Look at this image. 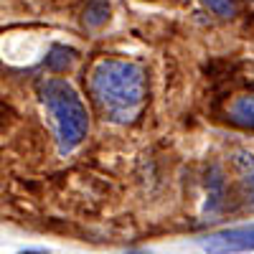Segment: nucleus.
<instances>
[{"instance_id": "obj_4", "label": "nucleus", "mask_w": 254, "mask_h": 254, "mask_svg": "<svg viewBox=\"0 0 254 254\" xmlns=\"http://www.w3.org/2000/svg\"><path fill=\"white\" fill-rule=\"evenodd\" d=\"M229 122L237 127H244V130H254V94H244L231 102Z\"/></svg>"}, {"instance_id": "obj_8", "label": "nucleus", "mask_w": 254, "mask_h": 254, "mask_svg": "<svg viewBox=\"0 0 254 254\" xmlns=\"http://www.w3.org/2000/svg\"><path fill=\"white\" fill-rule=\"evenodd\" d=\"M203 3L208 5L211 13H216V15H221V18L237 15V3H234V0H203Z\"/></svg>"}, {"instance_id": "obj_2", "label": "nucleus", "mask_w": 254, "mask_h": 254, "mask_svg": "<svg viewBox=\"0 0 254 254\" xmlns=\"http://www.w3.org/2000/svg\"><path fill=\"white\" fill-rule=\"evenodd\" d=\"M41 94H44V104L49 107L56 125L59 150L71 153L89 132V117H87V107H84L81 97L64 79H49Z\"/></svg>"}, {"instance_id": "obj_1", "label": "nucleus", "mask_w": 254, "mask_h": 254, "mask_svg": "<svg viewBox=\"0 0 254 254\" xmlns=\"http://www.w3.org/2000/svg\"><path fill=\"white\" fill-rule=\"evenodd\" d=\"M89 89L94 102L112 122H132L147 99V84L140 66L120 59H104L92 69Z\"/></svg>"}, {"instance_id": "obj_9", "label": "nucleus", "mask_w": 254, "mask_h": 254, "mask_svg": "<svg viewBox=\"0 0 254 254\" xmlns=\"http://www.w3.org/2000/svg\"><path fill=\"white\" fill-rule=\"evenodd\" d=\"M20 254H49V252H36V249H26V252H20Z\"/></svg>"}, {"instance_id": "obj_3", "label": "nucleus", "mask_w": 254, "mask_h": 254, "mask_svg": "<svg viewBox=\"0 0 254 254\" xmlns=\"http://www.w3.org/2000/svg\"><path fill=\"white\" fill-rule=\"evenodd\" d=\"M201 247L208 254H239V252H254V224L224 229L219 234H211L201 242Z\"/></svg>"}, {"instance_id": "obj_7", "label": "nucleus", "mask_w": 254, "mask_h": 254, "mask_svg": "<svg viewBox=\"0 0 254 254\" xmlns=\"http://www.w3.org/2000/svg\"><path fill=\"white\" fill-rule=\"evenodd\" d=\"M74 56L76 54L71 49H66V46H54L49 51V56H46V66L51 71H66L71 64H74Z\"/></svg>"}, {"instance_id": "obj_10", "label": "nucleus", "mask_w": 254, "mask_h": 254, "mask_svg": "<svg viewBox=\"0 0 254 254\" xmlns=\"http://www.w3.org/2000/svg\"><path fill=\"white\" fill-rule=\"evenodd\" d=\"M127 254H147V252H127Z\"/></svg>"}, {"instance_id": "obj_6", "label": "nucleus", "mask_w": 254, "mask_h": 254, "mask_svg": "<svg viewBox=\"0 0 254 254\" xmlns=\"http://www.w3.org/2000/svg\"><path fill=\"white\" fill-rule=\"evenodd\" d=\"M110 18V0H89L87 10H84V23L89 28H99L107 23Z\"/></svg>"}, {"instance_id": "obj_5", "label": "nucleus", "mask_w": 254, "mask_h": 254, "mask_svg": "<svg viewBox=\"0 0 254 254\" xmlns=\"http://www.w3.org/2000/svg\"><path fill=\"white\" fill-rule=\"evenodd\" d=\"M234 165H237V171L242 176V186H244L247 201L254 206V155L252 153H237Z\"/></svg>"}]
</instances>
